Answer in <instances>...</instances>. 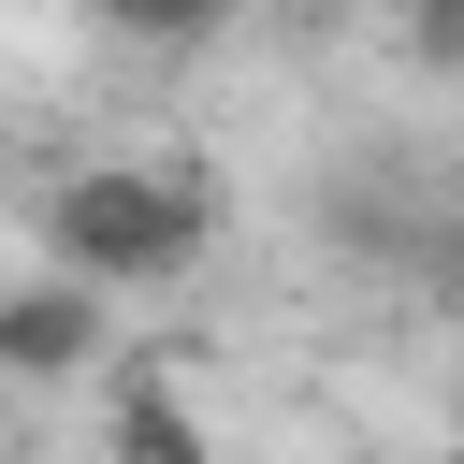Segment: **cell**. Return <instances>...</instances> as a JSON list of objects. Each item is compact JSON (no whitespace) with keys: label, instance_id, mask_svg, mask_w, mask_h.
<instances>
[{"label":"cell","instance_id":"8992f818","mask_svg":"<svg viewBox=\"0 0 464 464\" xmlns=\"http://www.w3.org/2000/svg\"><path fill=\"white\" fill-rule=\"evenodd\" d=\"M450 435H464V348H450Z\"/></svg>","mask_w":464,"mask_h":464},{"label":"cell","instance_id":"3957f363","mask_svg":"<svg viewBox=\"0 0 464 464\" xmlns=\"http://www.w3.org/2000/svg\"><path fill=\"white\" fill-rule=\"evenodd\" d=\"M102 450H116V464H218V435L188 420V392H174L160 362H116V392H102Z\"/></svg>","mask_w":464,"mask_h":464},{"label":"cell","instance_id":"5b68a950","mask_svg":"<svg viewBox=\"0 0 464 464\" xmlns=\"http://www.w3.org/2000/svg\"><path fill=\"white\" fill-rule=\"evenodd\" d=\"M420 58H464V0H420Z\"/></svg>","mask_w":464,"mask_h":464},{"label":"cell","instance_id":"277c9868","mask_svg":"<svg viewBox=\"0 0 464 464\" xmlns=\"http://www.w3.org/2000/svg\"><path fill=\"white\" fill-rule=\"evenodd\" d=\"M87 14H102L116 44H160V58H174V44H203V29L232 14V0H87Z\"/></svg>","mask_w":464,"mask_h":464},{"label":"cell","instance_id":"6da1fadb","mask_svg":"<svg viewBox=\"0 0 464 464\" xmlns=\"http://www.w3.org/2000/svg\"><path fill=\"white\" fill-rule=\"evenodd\" d=\"M44 276H87V290H174L188 261H203V188L188 174H160V160H87V174H58L44 188Z\"/></svg>","mask_w":464,"mask_h":464},{"label":"cell","instance_id":"7a4b0ae2","mask_svg":"<svg viewBox=\"0 0 464 464\" xmlns=\"http://www.w3.org/2000/svg\"><path fill=\"white\" fill-rule=\"evenodd\" d=\"M102 348H116V290H87V276L0 290V377H87Z\"/></svg>","mask_w":464,"mask_h":464}]
</instances>
